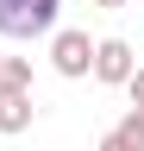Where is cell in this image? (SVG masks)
<instances>
[{
	"label": "cell",
	"instance_id": "2",
	"mask_svg": "<svg viewBox=\"0 0 144 151\" xmlns=\"http://www.w3.org/2000/svg\"><path fill=\"white\" fill-rule=\"evenodd\" d=\"M50 69H57L63 82H82V76L94 69V38L75 32V25H57L50 32Z\"/></svg>",
	"mask_w": 144,
	"mask_h": 151
},
{
	"label": "cell",
	"instance_id": "1",
	"mask_svg": "<svg viewBox=\"0 0 144 151\" xmlns=\"http://www.w3.org/2000/svg\"><path fill=\"white\" fill-rule=\"evenodd\" d=\"M63 0H0V38L25 44V38H50L57 32Z\"/></svg>",
	"mask_w": 144,
	"mask_h": 151
},
{
	"label": "cell",
	"instance_id": "5",
	"mask_svg": "<svg viewBox=\"0 0 144 151\" xmlns=\"http://www.w3.org/2000/svg\"><path fill=\"white\" fill-rule=\"evenodd\" d=\"M0 94H31V57H0Z\"/></svg>",
	"mask_w": 144,
	"mask_h": 151
},
{
	"label": "cell",
	"instance_id": "7",
	"mask_svg": "<svg viewBox=\"0 0 144 151\" xmlns=\"http://www.w3.org/2000/svg\"><path fill=\"white\" fill-rule=\"evenodd\" d=\"M125 94H132V113H144V63L132 69V82H125Z\"/></svg>",
	"mask_w": 144,
	"mask_h": 151
},
{
	"label": "cell",
	"instance_id": "8",
	"mask_svg": "<svg viewBox=\"0 0 144 151\" xmlns=\"http://www.w3.org/2000/svg\"><path fill=\"white\" fill-rule=\"evenodd\" d=\"M94 151H132V145H119L113 132H100V145H94Z\"/></svg>",
	"mask_w": 144,
	"mask_h": 151
},
{
	"label": "cell",
	"instance_id": "3",
	"mask_svg": "<svg viewBox=\"0 0 144 151\" xmlns=\"http://www.w3.org/2000/svg\"><path fill=\"white\" fill-rule=\"evenodd\" d=\"M132 69H138V57H132V44L125 38H94V82H106V88H125L132 82Z\"/></svg>",
	"mask_w": 144,
	"mask_h": 151
},
{
	"label": "cell",
	"instance_id": "6",
	"mask_svg": "<svg viewBox=\"0 0 144 151\" xmlns=\"http://www.w3.org/2000/svg\"><path fill=\"white\" fill-rule=\"evenodd\" d=\"M113 139H119V145H132V151H144V113H132V107H125V120L113 126Z\"/></svg>",
	"mask_w": 144,
	"mask_h": 151
},
{
	"label": "cell",
	"instance_id": "9",
	"mask_svg": "<svg viewBox=\"0 0 144 151\" xmlns=\"http://www.w3.org/2000/svg\"><path fill=\"white\" fill-rule=\"evenodd\" d=\"M94 6H100V13H119V6H125V0H94Z\"/></svg>",
	"mask_w": 144,
	"mask_h": 151
},
{
	"label": "cell",
	"instance_id": "4",
	"mask_svg": "<svg viewBox=\"0 0 144 151\" xmlns=\"http://www.w3.org/2000/svg\"><path fill=\"white\" fill-rule=\"evenodd\" d=\"M31 120H38V101H31V94H0V132H6V139H19Z\"/></svg>",
	"mask_w": 144,
	"mask_h": 151
}]
</instances>
